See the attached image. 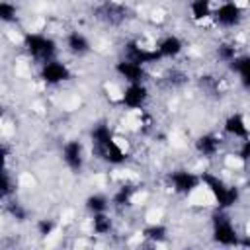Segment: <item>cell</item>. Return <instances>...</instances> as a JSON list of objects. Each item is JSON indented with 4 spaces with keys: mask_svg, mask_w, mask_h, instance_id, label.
Instances as JSON below:
<instances>
[{
    "mask_svg": "<svg viewBox=\"0 0 250 250\" xmlns=\"http://www.w3.org/2000/svg\"><path fill=\"white\" fill-rule=\"evenodd\" d=\"M21 49L37 64H43L59 57V43L49 33L43 31H25L21 35Z\"/></svg>",
    "mask_w": 250,
    "mask_h": 250,
    "instance_id": "1",
    "label": "cell"
},
{
    "mask_svg": "<svg viewBox=\"0 0 250 250\" xmlns=\"http://www.w3.org/2000/svg\"><path fill=\"white\" fill-rule=\"evenodd\" d=\"M211 21L215 27L223 29V31H230L236 29L242 21H244V8L236 2V0H223L215 4Z\"/></svg>",
    "mask_w": 250,
    "mask_h": 250,
    "instance_id": "2",
    "label": "cell"
},
{
    "mask_svg": "<svg viewBox=\"0 0 250 250\" xmlns=\"http://www.w3.org/2000/svg\"><path fill=\"white\" fill-rule=\"evenodd\" d=\"M211 236L219 246H238L242 234L225 209H219L211 223Z\"/></svg>",
    "mask_w": 250,
    "mask_h": 250,
    "instance_id": "3",
    "label": "cell"
},
{
    "mask_svg": "<svg viewBox=\"0 0 250 250\" xmlns=\"http://www.w3.org/2000/svg\"><path fill=\"white\" fill-rule=\"evenodd\" d=\"M117 100L127 111H143L146 107V104L150 102V88L146 82L125 84L123 90L119 92Z\"/></svg>",
    "mask_w": 250,
    "mask_h": 250,
    "instance_id": "4",
    "label": "cell"
},
{
    "mask_svg": "<svg viewBox=\"0 0 250 250\" xmlns=\"http://www.w3.org/2000/svg\"><path fill=\"white\" fill-rule=\"evenodd\" d=\"M168 186L178 195H191L201 189V174H195L189 168H176L168 174Z\"/></svg>",
    "mask_w": 250,
    "mask_h": 250,
    "instance_id": "5",
    "label": "cell"
},
{
    "mask_svg": "<svg viewBox=\"0 0 250 250\" xmlns=\"http://www.w3.org/2000/svg\"><path fill=\"white\" fill-rule=\"evenodd\" d=\"M61 160L64 164V168L68 172H74V174H80L86 166V146L82 145V141L78 139H68L62 143L61 146Z\"/></svg>",
    "mask_w": 250,
    "mask_h": 250,
    "instance_id": "6",
    "label": "cell"
},
{
    "mask_svg": "<svg viewBox=\"0 0 250 250\" xmlns=\"http://www.w3.org/2000/svg\"><path fill=\"white\" fill-rule=\"evenodd\" d=\"M39 78L43 84L47 86H61L64 82H68L72 78V70L66 62H62L59 57L53 61H47L43 64H39Z\"/></svg>",
    "mask_w": 250,
    "mask_h": 250,
    "instance_id": "7",
    "label": "cell"
},
{
    "mask_svg": "<svg viewBox=\"0 0 250 250\" xmlns=\"http://www.w3.org/2000/svg\"><path fill=\"white\" fill-rule=\"evenodd\" d=\"M113 72L117 74V78H121L125 84H133V82H146L148 70L145 64H139L131 59L121 57L115 64H113Z\"/></svg>",
    "mask_w": 250,
    "mask_h": 250,
    "instance_id": "8",
    "label": "cell"
},
{
    "mask_svg": "<svg viewBox=\"0 0 250 250\" xmlns=\"http://www.w3.org/2000/svg\"><path fill=\"white\" fill-rule=\"evenodd\" d=\"M186 49V43L176 33H166L154 43V51L158 55V61H176Z\"/></svg>",
    "mask_w": 250,
    "mask_h": 250,
    "instance_id": "9",
    "label": "cell"
},
{
    "mask_svg": "<svg viewBox=\"0 0 250 250\" xmlns=\"http://www.w3.org/2000/svg\"><path fill=\"white\" fill-rule=\"evenodd\" d=\"M223 135L230 137V139H236L238 143L248 139L250 137V123H248L246 115H242L240 111L229 113L223 121Z\"/></svg>",
    "mask_w": 250,
    "mask_h": 250,
    "instance_id": "10",
    "label": "cell"
},
{
    "mask_svg": "<svg viewBox=\"0 0 250 250\" xmlns=\"http://www.w3.org/2000/svg\"><path fill=\"white\" fill-rule=\"evenodd\" d=\"M62 43H64L66 53L72 55V57L82 59V57H86V55L92 53V41H90V37H88L84 31H80V29H70L68 33H64Z\"/></svg>",
    "mask_w": 250,
    "mask_h": 250,
    "instance_id": "11",
    "label": "cell"
},
{
    "mask_svg": "<svg viewBox=\"0 0 250 250\" xmlns=\"http://www.w3.org/2000/svg\"><path fill=\"white\" fill-rule=\"evenodd\" d=\"M223 146V137L217 133H201L195 141H193V150L197 152V156L211 160L217 158Z\"/></svg>",
    "mask_w": 250,
    "mask_h": 250,
    "instance_id": "12",
    "label": "cell"
},
{
    "mask_svg": "<svg viewBox=\"0 0 250 250\" xmlns=\"http://www.w3.org/2000/svg\"><path fill=\"white\" fill-rule=\"evenodd\" d=\"M98 18L102 21H105V23L117 25L127 18V8L123 4H119V2H105L104 6L98 8Z\"/></svg>",
    "mask_w": 250,
    "mask_h": 250,
    "instance_id": "13",
    "label": "cell"
},
{
    "mask_svg": "<svg viewBox=\"0 0 250 250\" xmlns=\"http://www.w3.org/2000/svg\"><path fill=\"white\" fill-rule=\"evenodd\" d=\"M213 10H215V2L213 0H189V4H188L189 18L193 21H197V23L211 21Z\"/></svg>",
    "mask_w": 250,
    "mask_h": 250,
    "instance_id": "14",
    "label": "cell"
},
{
    "mask_svg": "<svg viewBox=\"0 0 250 250\" xmlns=\"http://www.w3.org/2000/svg\"><path fill=\"white\" fill-rule=\"evenodd\" d=\"M84 207L90 215H98V213H105L111 209V195L104 193V191H94L84 199Z\"/></svg>",
    "mask_w": 250,
    "mask_h": 250,
    "instance_id": "15",
    "label": "cell"
},
{
    "mask_svg": "<svg viewBox=\"0 0 250 250\" xmlns=\"http://www.w3.org/2000/svg\"><path fill=\"white\" fill-rule=\"evenodd\" d=\"M215 55H217V61H219L221 64L230 66V64L236 61V57H238L240 53H238V49H236V43H232V41H223V43L217 45Z\"/></svg>",
    "mask_w": 250,
    "mask_h": 250,
    "instance_id": "16",
    "label": "cell"
},
{
    "mask_svg": "<svg viewBox=\"0 0 250 250\" xmlns=\"http://www.w3.org/2000/svg\"><path fill=\"white\" fill-rule=\"evenodd\" d=\"M113 230V217L109 215V211L105 213H98L92 215V232L98 236H105Z\"/></svg>",
    "mask_w": 250,
    "mask_h": 250,
    "instance_id": "17",
    "label": "cell"
},
{
    "mask_svg": "<svg viewBox=\"0 0 250 250\" xmlns=\"http://www.w3.org/2000/svg\"><path fill=\"white\" fill-rule=\"evenodd\" d=\"M168 232H170V230H168V227H166V225H162V223H150V225H146V227L143 229V236H145L146 240L154 242V244L164 242V240L170 236Z\"/></svg>",
    "mask_w": 250,
    "mask_h": 250,
    "instance_id": "18",
    "label": "cell"
},
{
    "mask_svg": "<svg viewBox=\"0 0 250 250\" xmlns=\"http://www.w3.org/2000/svg\"><path fill=\"white\" fill-rule=\"evenodd\" d=\"M0 20L6 25L18 21V6H16V2H12V0H2L0 2Z\"/></svg>",
    "mask_w": 250,
    "mask_h": 250,
    "instance_id": "19",
    "label": "cell"
},
{
    "mask_svg": "<svg viewBox=\"0 0 250 250\" xmlns=\"http://www.w3.org/2000/svg\"><path fill=\"white\" fill-rule=\"evenodd\" d=\"M14 193H16V178L10 174L8 166H4V170H2V199L8 201Z\"/></svg>",
    "mask_w": 250,
    "mask_h": 250,
    "instance_id": "20",
    "label": "cell"
},
{
    "mask_svg": "<svg viewBox=\"0 0 250 250\" xmlns=\"http://www.w3.org/2000/svg\"><path fill=\"white\" fill-rule=\"evenodd\" d=\"M35 229H37V234L39 236H51L57 230V223L53 219H39L37 225H35Z\"/></svg>",
    "mask_w": 250,
    "mask_h": 250,
    "instance_id": "21",
    "label": "cell"
},
{
    "mask_svg": "<svg viewBox=\"0 0 250 250\" xmlns=\"http://www.w3.org/2000/svg\"><path fill=\"white\" fill-rule=\"evenodd\" d=\"M236 158L242 162V164H248L250 162V137L240 141V146H238V152H236Z\"/></svg>",
    "mask_w": 250,
    "mask_h": 250,
    "instance_id": "22",
    "label": "cell"
},
{
    "mask_svg": "<svg viewBox=\"0 0 250 250\" xmlns=\"http://www.w3.org/2000/svg\"><path fill=\"white\" fill-rule=\"evenodd\" d=\"M246 188H248V191H250V172H248V178H246Z\"/></svg>",
    "mask_w": 250,
    "mask_h": 250,
    "instance_id": "23",
    "label": "cell"
}]
</instances>
